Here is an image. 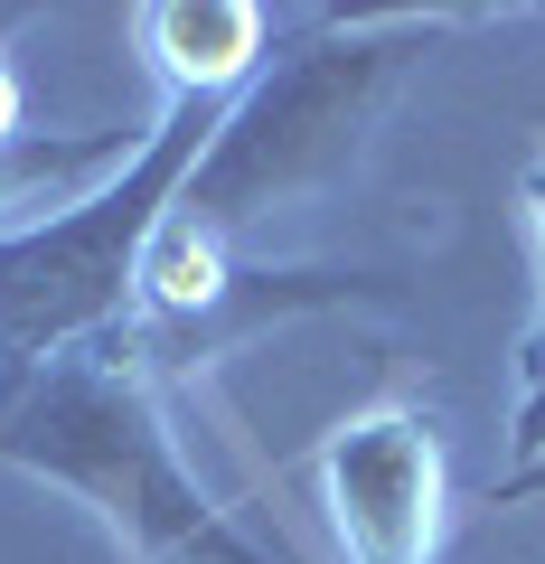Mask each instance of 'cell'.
Wrapping results in <instances>:
<instances>
[{"label":"cell","instance_id":"cell-1","mask_svg":"<svg viewBox=\"0 0 545 564\" xmlns=\"http://www.w3.org/2000/svg\"><path fill=\"white\" fill-rule=\"evenodd\" d=\"M480 20L489 10H395V20H320V10H302L292 39L273 47V66L226 104V122L198 151L170 226L198 245H244L254 226L329 198L358 170L395 85L451 29H480Z\"/></svg>","mask_w":545,"mask_h":564},{"label":"cell","instance_id":"cell-2","mask_svg":"<svg viewBox=\"0 0 545 564\" xmlns=\"http://www.w3.org/2000/svg\"><path fill=\"white\" fill-rule=\"evenodd\" d=\"M0 462L85 499L113 527L122 564H292L283 545L244 536L236 508L207 499L170 433V395L142 377L122 329L57 358L0 404Z\"/></svg>","mask_w":545,"mask_h":564},{"label":"cell","instance_id":"cell-3","mask_svg":"<svg viewBox=\"0 0 545 564\" xmlns=\"http://www.w3.org/2000/svg\"><path fill=\"white\" fill-rule=\"evenodd\" d=\"M217 122H226L217 95H161V122L132 141L122 170H103L85 198L0 236V404L29 377H47L57 358H76L132 321L151 236L170 226Z\"/></svg>","mask_w":545,"mask_h":564},{"label":"cell","instance_id":"cell-4","mask_svg":"<svg viewBox=\"0 0 545 564\" xmlns=\"http://www.w3.org/2000/svg\"><path fill=\"white\" fill-rule=\"evenodd\" d=\"M348 302H395V273H358V263H254L244 245H198L179 226H161L151 263H142V302L122 321V348L170 395V386L207 377L226 348L263 339V329H283V321H310V311H348Z\"/></svg>","mask_w":545,"mask_h":564},{"label":"cell","instance_id":"cell-5","mask_svg":"<svg viewBox=\"0 0 545 564\" xmlns=\"http://www.w3.org/2000/svg\"><path fill=\"white\" fill-rule=\"evenodd\" d=\"M320 508L339 527L348 564H433L451 518L443 423L424 404H367L320 443Z\"/></svg>","mask_w":545,"mask_h":564},{"label":"cell","instance_id":"cell-6","mask_svg":"<svg viewBox=\"0 0 545 564\" xmlns=\"http://www.w3.org/2000/svg\"><path fill=\"white\" fill-rule=\"evenodd\" d=\"M292 20L302 10H263V0H151V10H132V39H142L161 95L236 104L273 66V47L292 39Z\"/></svg>","mask_w":545,"mask_h":564},{"label":"cell","instance_id":"cell-7","mask_svg":"<svg viewBox=\"0 0 545 564\" xmlns=\"http://www.w3.org/2000/svg\"><path fill=\"white\" fill-rule=\"evenodd\" d=\"M142 132H20L0 141V236L29 226V207H66L103 180V170L132 161Z\"/></svg>","mask_w":545,"mask_h":564},{"label":"cell","instance_id":"cell-8","mask_svg":"<svg viewBox=\"0 0 545 564\" xmlns=\"http://www.w3.org/2000/svg\"><path fill=\"white\" fill-rule=\"evenodd\" d=\"M20 132H29V85L10 66V47H0V141H20Z\"/></svg>","mask_w":545,"mask_h":564},{"label":"cell","instance_id":"cell-9","mask_svg":"<svg viewBox=\"0 0 545 564\" xmlns=\"http://www.w3.org/2000/svg\"><path fill=\"white\" fill-rule=\"evenodd\" d=\"M526 217H536V245H545V161L526 170Z\"/></svg>","mask_w":545,"mask_h":564},{"label":"cell","instance_id":"cell-10","mask_svg":"<svg viewBox=\"0 0 545 564\" xmlns=\"http://www.w3.org/2000/svg\"><path fill=\"white\" fill-rule=\"evenodd\" d=\"M526 489H545V462H536V470H508V480H499V499H526Z\"/></svg>","mask_w":545,"mask_h":564},{"label":"cell","instance_id":"cell-11","mask_svg":"<svg viewBox=\"0 0 545 564\" xmlns=\"http://www.w3.org/2000/svg\"><path fill=\"white\" fill-rule=\"evenodd\" d=\"M20 20H29V10H0V39H10V29H20Z\"/></svg>","mask_w":545,"mask_h":564}]
</instances>
